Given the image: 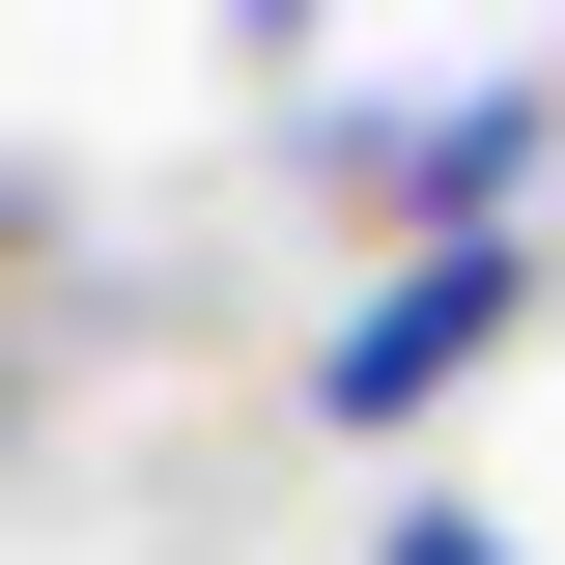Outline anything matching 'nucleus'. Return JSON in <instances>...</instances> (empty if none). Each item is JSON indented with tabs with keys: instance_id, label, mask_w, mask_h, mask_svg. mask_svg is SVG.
Instances as JSON below:
<instances>
[{
	"instance_id": "f257e3e1",
	"label": "nucleus",
	"mask_w": 565,
	"mask_h": 565,
	"mask_svg": "<svg viewBox=\"0 0 565 565\" xmlns=\"http://www.w3.org/2000/svg\"><path fill=\"white\" fill-rule=\"evenodd\" d=\"M537 311H565V255H537V226L367 255V282H340V340H311V424H340V452H396V424H452V396H481L509 340H537Z\"/></svg>"
},
{
	"instance_id": "f03ea898",
	"label": "nucleus",
	"mask_w": 565,
	"mask_h": 565,
	"mask_svg": "<svg viewBox=\"0 0 565 565\" xmlns=\"http://www.w3.org/2000/svg\"><path fill=\"white\" fill-rule=\"evenodd\" d=\"M537 170H565V57L452 85V114H311V199H340V226H396V255H452V226H509Z\"/></svg>"
},
{
	"instance_id": "7ed1b4c3",
	"label": "nucleus",
	"mask_w": 565,
	"mask_h": 565,
	"mask_svg": "<svg viewBox=\"0 0 565 565\" xmlns=\"http://www.w3.org/2000/svg\"><path fill=\"white\" fill-rule=\"evenodd\" d=\"M367 565H537V537H509V509H396Z\"/></svg>"
},
{
	"instance_id": "20e7f679",
	"label": "nucleus",
	"mask_w": 565,
	"mask_h": 565,
	"mask_svg": "<svg viewBox=\"0 0 565 565\" xmlns=\"http://www.w3.org/2000/svg\"><path fill=\"white\" fill-rule=\"evenodd\" d=\"M226 29H255V57H282V29H311V0H226Z\"/></svg>"
}]
</instances>
